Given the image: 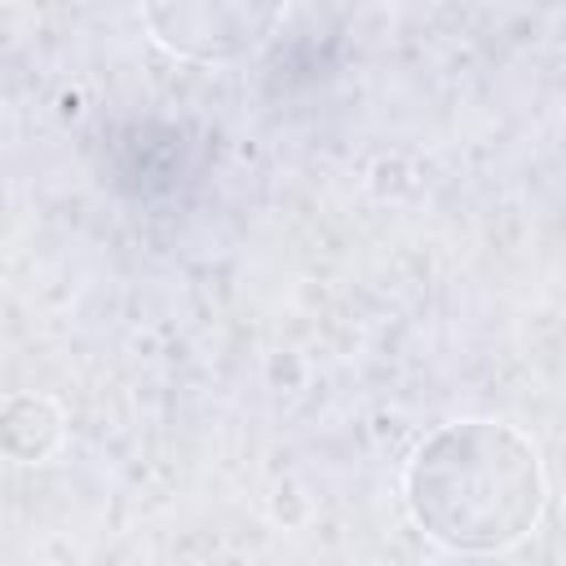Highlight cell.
I'll list each match as a JSON object with an SVG mask.
<instances>
[{
  "instance_id": "2",
  "label": "cell",
  "mask_w": 566,
  "mask_h": 566,
  "mask_svg": "<svg viewBox=\"0 0 566 566\" xmlns=\"http://www.w3.org/2000/svg\"><path fill=\"white\" fill-rule=\"evenodd\" d=\"M287 0H146L155 40L190 62H239L256 53Z\"/></svg>"
},
{
  "instance_id": "1",
  "label": "cell",
  "mask_w": 566,
  "mask_h": 566,
  "mask_svg": "<svg viewBox=\"0 0 566 566\" xmlns=\"http://www.w3.org/2000/svg\"><path fill=\"white\" fill-rule=\"evenodd\" d=\"M544 495L535 442L500 420H451L407 464V509L451 553L513 548L535 531Z\"/></svg>"
},
{
  "instance_id": "3",
  "label": "cell",
  "mask_w": 566,
  "mask_h": 566,
  "mask_svg": "<svg viewBox=\"0 0 566 566\" xmlns=\"http://www.w3.org/2000/svg\"><path fill=\"white\" fill-rule=\"evenodd\" d=\"M62 438V416L40 394H18L0 407V447L13 460H44Z\"/></svg>"
}]
</instances>
